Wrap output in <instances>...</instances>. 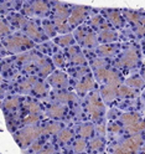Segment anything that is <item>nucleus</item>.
I'll list each match as a JSON object with an SVG mask.
<instances>
[{
	"mask_svg": "<svg viewBox=\"0 0 145 154\" xmlns=\"http://www.w3.org/2000/svg\"><path fill=\"white\" fill-rule=\"evenodd\" d=\"M125 16H127L130 21L135 23V24H140V20H141V17L137 14V13H131V11H128V13H125Z\"/></svg>",
	"mask_w": 145,
	"mask_h": 154,
	"instance_id": "24",
	"label": "nucleus"
},
{
	"mask_svg": "<svg viewBox=\"0 0 145 154\" xmlns=\"http://www.w3.org/2000/svg\"><path fill=\"white\" fill-rule=\"evenodd\" d=\"M140 144H141V137L135 136V137H131V138H129V139H127V140H124L122 146H123L125 149H127L128 152L134 153L135 150L139 148Z\"/></svg>",
	"mask_w": 145,
	"mask_h": 154,
	"instance_id": "4",
	"label": "nucleus"
},
{
	"mask_svg": "<svg viewBox=\"0 0 145 154\" xmlns=\"http://www.w3.org/2000/svg\"><path fill=\"white\" fill-rule=\"evenodd\" d=\"M27 106H29V111H30L32 114H36L38 111H40V107H38V104L35 103V102H30Z\"/></svg>",
	"mask_w": 145,
	"mask_h": 154,
	"instance_id": "38",
	"label": "nucleus"
},
{
	"mask_svg": "<svg viewBox=\"0 0 145 154\" xmlns=\"http://www.w3.org/2000/svg\"><path fill=\"white\" fill-rule=\"evenodd\" d=\"M31 81L30 80H27V81H25V82H23L21 85H20V88L23 90V92H27L31 88Z\"/></svg>",
	"mask_w": 145,
	"mask_h": 154,
	"instance_id": "39",
	"label": "nucleus"
},
{
	"mask_svg": "<svg viewBox=\"0 0 145 154\" xmlns=\"http://www.w3.org/2000/svg\"><path fill=\"white\" fill-rule=\"evenodd\" d=\"M32 10L35 13H38V14H42L47 10V5L44 3V2H36L32 4Z\"/></svg>",
	"mask_w": 145,
	"mask_h": 154,
	"instance_id": "16",
	"label": "nucleus"
},
{
	"mask_svg": "<svg viewBox=\"0 0 145 154\" xmlns=\"http://www.w3.org/2000/svg\"><path fill=\"white\" fill-rule=\"evenodd\" d=\"M144 76H145V71H144Z\"/></svg>",
	"mask_w": 145,
	"mask_h": 154,
	"instance_id": "52",
	"label": "nucleus"
},
{
	"mask_svg": "<svg viewBox=\"0 0 145 154\" xmlns=\"http://www.w3.org/2000/svg\"><path fill=\"white\" fill-rule=\"evenodd\" d=\"M44 29H45V31H46V34H47L48 36L55 35V29H53L52 24H50V23H45V24H44Z\"/></svg>",
	"mask_w": 145,
	"mask_h": 154,
	"instance_id": "32",
	"label": "nucleus"
},
{
	"mask_svg": "<svg viewBox=\"0 0 145 154\" xmlns=\"http://www.w3.org/2000/svg\"><path fill=\"white\" fill-rule=\"evenodd\" d=\"M56 41L59 42V44H61V45H68V44H71L73 41V38H72L71 35H65V36L59 37Z\"/></svg>",
	"mask_w": 145,
	"mask_h": 154,
	"instance_id": "27",
	"label": "nucleus"
},
{
	"mask_svg": "<svg viewBox=\"0 0 145 154\" xmlns=\"http://www.w3.org/2000/svg\"><path fill=\"white\" fill-rule=\"evenodd\" d=\"M102 146H103V143H102L101 139H93L91 142V148L94 149V150H99L102 148Z\"/></svg>",
	"mask_w": 145,
	"mask_h": 154,
	"instance_id": "33",
	"label": "nucleus"
},
{
	"mask_svg": "<svg viewBox=\"0 0 145 154\" xmlns=\"http://www.w3.org/2000/svg\"><path fill=\"white\" fill-rule=\"evenodd\" d=\"M118 93L124 97V96L130 94V93H131V90H130V88H128L127 86H120V87L118 88Z\"/></svg>",
	"mask_w": 145,
	"mask_h": 154,
	"instance_id": "37",
	"label": "nucleus"
},
{
	"mask_svg": "<svg viewBox=\"0 0 145 154\" xmlns=\"http://www.w3.org/2000/svg\"><path fill=\"white\" fill-rule=\"evenodd\" d=\"M107 73H108V70H105L104 67H103V69L95 70V75H97V77H98V80H104V79H107Z\"/></svg>",
	"mask_w": 145,
	"mask_h": 154,
	"instance_id": "31",
	"label": "nucleus"
},
{
	"mask_svg": "<svg viewBox=\"0 0 145 154\" xmlns=\"http://www.w3.org/2000/svg\"><path fill=\"white\" fill-rule=\"evenodd\" d=\"M98 131H99L101 134H104V127H103V126H99V127H98Z\"/></svg>",
	"mask_w": 145,
	"mask_h": 154,
	"instance_id": "51",
	"label": "nucleus"
},
{
	"mask_svg": "<svg viewBox=\"0 0 145 154\" xmlns=\"http://www.w3.org/2000/svg\"><path fill=\"white\" fill-rule=\"evenodd\" d=\"M53 62H55L57 66H62V65H63V59H62V56L56 55V56H55V59H53Z\"/></svg>",
	"mask_w": 145,
	"mask_h": 154,
	"instance_id": "41",
	"label": "nucleus"
},
{
	"mask_svg": "<svg viewBox=\"0 0 145 154\" xmlns=\"http://www.w3.org/2000/svg\"><path fill=\"white\" fill-rule=\"evenodd\" d=\"M138 32H139L140 35H145V26H139Z\"/></svg>",
	"mask_w": 145,
	"mask_h": 154,
	"instance_id": "49",
	"label": "nucleus"
},
{
	"mask_svg": "<svg viewBox=\"0 0 145 154\" xmlns=\"http://www.w3.org/2000/svg\"><path fill=\"white\" fill-rule=\"evenodd\" d=\"M144 128H145V122L139 121V122H137V123L131 124V126H129V127H128V131H129L130 133H139V132H141Z\"/></svg>",
	"mask_w": 145,
	"mask_h": 154,
	"instance_id": "15",
	"label": "nucleus"
},
{
	"mask_svg": "<svg viewBox=\"0 0 145 154\" xmlns=\"http://www.w3.org/2000/svg\"><path fill=\"white\" fill-rule=\"evenodd\" d=\"M26 32H27L29 36L32 37V38H40V32H38V29L32 23H29L26 25Z\"/></svg>",
	"mask_w": 145,
	"mask_h": 154,
	"instance_id": "10",
	"label": "nucleus"
},
{
	"mask_svg": "<svg viewBox=\"0 0 145 154\" xmlns=\"http://www.w3.org/2000/svg\"><path fill=\"white\" fill-rule=\"evenodd\" d=\"M70 54L72 55V59L76 63H83L84 62V57L81 54H78V51H77V49H74V47H72L70 50Z\"/></svg>",
	"mask_w": 145,
	"mask_h": 154,
	"instance_id": "17",
	"label": "nucleus"
},
{
	"mask_svg": "<svg viewBox=\"0 0 145 154\" xmlns=\"http://www.w3.org/2000/svg\"><path fill=\"white\" fill-rule=\"evenodd\" d=\"M19 106V101L16 98H10L5 102V107L9 108V109H13V108H16Z\"/></svg>",
	"mask_w": 145,
	"mask_h": 154,
	"instance_id": "29",
	"label": "nucleus"
},
{
	"mask_svg": "<svg viewBox=\"0 0 145 154\" xmlns=\"http://www.w3.org/2000/svg\"><path fill=\"white\" fill-rule=\"evenodd\" d=\"M122 121L129 127V126H131V124L139 122V117H138L137 114H131V113H129V114H124L123 117H122Z\"/></svg>",
	"mask_w": 145,
	"mask_h": 154,
	"instance_id": "13",
	"label": "nucleus"
},
{
	"mask_svg": "<svg viewBox=\"0 0 145 154\" xmlns=\"http://www.w3.org/2000/svg\"><path fill=\"white\" fill-rule=\"evenodd\" d=\"M34 152H37L38 149H41V143H38V142H36L34 146H32V148H31Z\"/></svg>",
	"mask_w": 145,
	"mask_h": 154,
	"instance_id": "47",
	"label": "nucleus"
},
{
	"mask_svg": "<svg viewBox=\"0 0 145 154\" xmlns=\"http://www.w3.org/2000/svg\"><path fill=\"white\" fill-rule=\"evenodd\" d=\"M83 42H84V45H87V46L94 45V44H95V36H94L92 32H88V34L86 35V37L83 38Z\"/></svg>",
	"mask_w": 145,
	"mask_h": 154,
	"instance_id": "25",
	"label": "nucleus"
},
{
	"mask_svg": "<svg viewBox=\"0 0 145 154\" xmlns=\"http://www.w3.org/2000/svg\"><path fill=\"white\" fill-rule=\"evenodd\" d=\"M84 30H86L84 27H80V29H77V30H76V37L78 38V40H83V38L86 37L87 32Z\"/></svg>",
	"mask_w": 145,
	"mask_h": 154,
	"instance_id": "36",
	"label": "nucleus"
},
{
	"mask_svg": "<svg viewBox=\"0 0 145 154\" xmlns=\"http://www.w3.org/2000/svg\"><path fill=\"white\" fill-rule=\"evenodd\" d=\"M50 81L55 87H62V86H66V83H67V79L62 72H55L51 76Z\"/></svg>",
	"mask_w": 145,
	"mask_h": 154,
	"instance_id": "8",
	"label": "nucleus"
},
{
	"mask_svg": "<svg viewBox=\"0 0 145 154\" xmlns=\"http://www.w3.org/2000/svg\"><path fill=\"white\" fill-rule=\"evenodd\" d=\"M127 85L130 86V87H143L144 82L139 76H134V77H130V79L127 80Z\"/></svg>",
	"mask_w": 145,
	"mask_h": 154,
	"instance_id": "14",
	"label": "nucleus"
},
{
	"mask_svg": "<svg viewBox=\"0 0 145 154\" xmlns=\"http://www.w3.org/2000/svg\"><path fill=\"white\" fill-rule=\"evenodd\" d=\"M108 17H109V20H110L113 24H115V25H120V24H122V17H120V15H119L117 11L109 13V14H108Z\"/></svg>",
	"mask_w": 145,
	"mask_h": 154,
	"instance_id": "20",
	"label": "nucleus"
},
{
	"mask_svg": "<svg viewBox=\"0 0 145 154\" xmlns=\"http://www.w3.org/2000/svg\"><path fill=\"white\" fill-rule=\"evenodd\" d=\"M76 88L80 93H84V92L93 88V81L91 79H86V80H83L82 82H80L78 85H77Z\"/></svg>",
	"mask_w": 145,
	"mask_h": 154,
	"instance_id": "9",
	"label": "nucleus"
},
{
	"mask_svg": "<svg viewBox=\"0 0 145 154\" xmlns=\"http://www.w3.org/2000/svg\"><path fill=\"white\" fill-rule=\"evenodd\" d=\"M102 111H103V106L99 101L98 93H93L88 100V112L94 119H97L101 116Z\"/></svg>",
	"mask_w": 145,
	"mask_h": 154,
	"instance_id": "3",
	"label": "nucleus"
},
{
	"mask_svg": "<svg viewBox=\"0 0 145 154\" xmlns=\"http://www.w3.org/2000/svg\"><path fill=\"white\" fill-rule=\"evenodd\" d=\"M92 23H93L94 25H99V24L102 23V19H101L99 16H94V17H93V20H92Z\"/></svg>",
	"mask_w": 145,
	"mask_h": 154,
	"instance_id": "46",
	"label": "nucleus"
},
{
	"mask_svg": "<svg viewBox=\"0 0 145 154\" xmlns=\"http://www.w3.org/2000/svg\"><path fill=\"white\" fill-rule=\"evenodd\" d=\"M115 154H131L130 152H128L127 149H125L123 146H119L115 148Z\"/></svg>",
	"mask_w": 145,
	"mask_h": 154,
	"instance_id": "40",
	"label": "nucleus"
},
{
	"mask_svg": "<svg viewBox=\"0 0 145 154\" xmlns=\"http://www.w3.org/2000/svg\"><path fill=\"white\" fill-rule=\"evenodd\" d=\"M137 61H138L137 52H135L134 49H130V50H128L127 52H125V55L122 57L120 63L124 65V66H133V65H135Z\"/></svg>",
	"mask_w": 145,
	"mask_h": 154,
	"instance_id": "5",
	"label": "nucleus"
},
{
	"mask_svg": "<svg viewBox=\"0 0 145 154\" xmlns=\"http://www.w3.org/2000/svg\"><path fill=\"white\" fill-rule=\"evenodd\" d=\"M57 98H59L61 102H68V101H72L74 100L76 97L72 94V93H67V92H62V93H59L57 94Z\"/></svg>",
	"mask_w": 145,
	"mask_h": 154,
	"instance_id": "21",
	"label": "nucleus"
},
{
	"mask_svg": "<svg viewBox=\"0 0 145 154\" xmlns=\"http://www.w3.org/2000/svg\"><path fill=\"white\" fill-rule=\"evenodd\" d=\"M38 154H52V148H46V149L41 150Z\"/></svg>",
	"mask_w": 145,
	"mask_h": 154,
	"instance_id": "48",
	"label": "nucleus"
},
{
	"mask_svg": "<svg viewBox=\"0 0 145 154\" xmlns=\"http://www.w3.org/2000/svg\"><path fill=\"white\" fill-rule=\"evenodd\" d=\"M44 131L41 128H37V127H29L23 129L20 133H19V137L17 140L20 142L23 146H27L32 142H35L36 138H38V136L42 133Z\"/></svg>",
	"mask_w": 145,
	"mask_h": 154,
	"instance_id": "1",
	"label": "nucleus"
},
{
	"mask_svg": "<svg viewBox=\"0 0 145 154\" xmlns=\"http://www.w3.org/2000/svg\"><path fill=\"white\" fill-rule=\"evenodd\" d=\"M107 80H108V85L113 86V87H115V88H118L119 77H118V75L115 73L114 71H108V73H107Z\"/></svg>",
	"mask_w": 145,
	"mask_h": 154,
	"instance_id": "11",
	"label": "nucleus"
},
{
	"mask_svg": "<svg viewBox=\"0 0 145 154\" xmlns=\"http://www.w3.org/2000/svg\"><path fill=\"white\" fill-rule=\"evenodd\" d=\"M117 93H118V88L113 87V86H110V85L104 86V87L102 88V96H103V98L105 101H113L114 97L117 96Z\"/></svg>",
	"mask_w": 145,
	"mask_h": 154,
	"instance_id": "7",
	"label": "nucleus"
},
{
	"mask_svg": "<svg viewBox=\"0 0 145 154\" xmlns=\"http://www.w3.org/2000/svg\"><path fill=\"white\" fill-rule=\"evenodd\" d=\"M84 148H86V142H84V140L78 139V140L76 142V144H74V149H76L77 152H82V150H84Z\"/></svg>",
	"mask_w": 145,
	"mask_h": 154,
	"instance_id": "35",
	"label": "nucleus"
},
{
	"mask_svg": "<svg viewBox=\"0 0 145 154\" xmlns=\"http://www.w3.org/2000/svg\"><path fill=\"white\" fill-rule=\"evenodd\" d=\"M38 121V117L36 114H30V116H27V117L24 119V122L26 123V124H34V123H36Z\"/></svg>",
	"mask_w": 145,
	"mask_h": 154,
	"instance_id": "34",
	"label": "nucleus"
},
{
	"mask_svg": "<svg viewBox=\"0 0 145 154\" xmlns=\"http://www.w3.org/2000/svg\"><path fill=\"white\" fill-rule=\"evenodd\" d=\"M117 47L113 46V45H103V46H99V52L103 54V55H112Z\"/></svg>",
	"mask_w": 145,
	"mask_h": 154,
	"instance_id": "19",
	"label": "nucleus"
},
{
	"mask_svg": "<svg viewBox=\"0 0 145 154\" xmlns=\"http://www.w3.org/2000/svg\"><path fill=\"white\" fill-rule=\"evenodd\" d=\"M6 47L10 51H17V50H21L24 47H31L32 42L29 40V38H25L23 36H13L10 38H8L5 41Z\"/></svg>",
	"mask_w": 145,
	"mask_h": 154,
	"instance_id": "2",
	"label": "nucleus"
},
{
	"mask_svg": "<svg viewBox=\"0 0 145 154\" xmlns=\"http://www.w3.org/2000/svg\"><path fill=\"white\" fill-rule=\"evenodd\" d=\"M110 129H112L113 132H119L120 128H119V126H117V124H113V126L110 127Z\"/></svg>",
	"mask_w": 145,
	"mask_h": 154,
	"instance_id": "50",
	"label": "nucleus"
},
{
	"mask_svg": "<svg viewBox=\"0 0 145 154\" xmlns=\"http://www.w3.org/2000/svg\"><path fill=\"white\" fill-rule=\"evenodd\" d=\"M92 126H88V124H87V126H83L82 128H81V131H80V133H81V136L82 137H84V138H87V137H89L91 134H92Z\"/></svg>",
	"mask_w": 145,
	"mask_h": 154,
	"instance_id": "28",
	"label": "nucleus"
},
{
	"mask_svg": "<svg viewBox=\"0 0 145 154\" xmlns=\"http://www.w3.org/2000/svg\"><path fill=\"white\" fill-rule=\"evenodd\" d=\"M84 17V8L83 6H78V8H74V10L72 11L71 16H70V24L76 25L83 20Z\"/></svg>",
	"mask_w": 145,
	"mask_h": 154,
	"instance_id": "6",
	"label": "nucleus"
},
{
	"mask_svg": "<svg viewBox=\"0 0 145 154\" xmlns=\"http://www.w3.org/2000/svg\"><path fill=\"white\" fill-rule=\"evenodd\" d=\"M57 15H59V17H62L66 20L67 15H68V10L63 4H59V6H57Z\"/></svg>",
	"mask_w": 145,
	"mask_h": 154,
	"instance_id": "22",
	"label": "nucleus"
},
{
	"mask_svg": "<svg viewBox=\"0 0 145 154\" xmlns=\"http://www.w3.org/2000/svg\"><path fill=\"white\" fill-rule=\"evenodd\" d=\"M15 23L19 25H23V24H25V20L21 16H15Z\"/></svg>",
	"mask_w": 145,
	"mask_h": 154,
	"instance_id": "45",
	"label": "nucleus"
},
{
	"mask_svg": "<svg viewBox=\"0 0 145 154\" xmlns=\"http://www.w3.org/2000/svg\"><path fill=\"white\" fill-rule=\"evenodd\" d=\"M9 31H10V30H9V27L6 26V24H5V23H2V34L5 35V34H8Z\"/></svg>",
	"mask_w": 145,
	"mask_h": 154,
	"instance_id": "44",
	"label": "nucleus"
},
{
	"mask_svg": "<svg viewBox=\"0 0 145 154\" xmlns=\"http://www.w3.org/2000/svg\"><path fill=\"white\" fill-rule=\"evenodd\" d=\"M93 66H94V69H95V70H98V69H103V66H104V61H102V60L94 61V62H93Z\"/></svg>",
	"mask_w": 145,
	"mask_h": 154,
	"instance_id": "42",
	"label": "nucleus"
},
{
	"mask_svg": "<svg viewBox=\"0 0 145 154\" xmlns=\"http://www.w3.org/2000/svg\"><path fill=\"white\" fill-rule=\"evenodd\" d=\"M63 112H65V109L61 107V106H53V107H51L48 109V114L53 118H61L63 116Z\"/></svg>",
	"mask_w": 145,
	"mask_h": 154,
	"instance_id": "12",
	"label": "nucleus"
},
{
	"mask_svg": "<svg viewBox=\"0 0 145 154\" xmlns=\"http://www.w3.org/2000/svg\"><path fill=\"white\" fill-rule=\"evenodd\" d=\"M101 38L103 41H113L115 40V34L110 30H103L101 34Z\"/></svg>",
	"mask_w": 145,
	"mask_h": 154,
	"instance_id": "18",
	"label": "nucleus"
},
{
	"mask_svg": "<svg viewBox=\"0 0 145 154\" xmlns=\"http://www.w3.org/2000/svg\"><path fill=\"white\" fill-rule=\"evenodd\" d=\"M57 30H59V32H66V31H68V25L65 23V24H62L60 26H57Z\"/></svg>",
	"mask_w": 145,
	"mask_h": 154,
	"instance_id": "43",
	"label": "nucleus"
},
{
	"mask_svg": "<svg viewBox=\"0 0 145 154\" xmlns=\"http://www.w3.org/2000/svg\"><path fill=\"white\" fill-rule=\"evenodd\" d=\"M60 124L59 123H50L47 124V127L45 128V132L46 133H57L60 131Z\"/></svg>",
	"mask_w": 145,
	"mask_h": 154,
	"instance_id": "23",
	"label": "nucleus"
},
{
	"mask_svg": "<svg viewBox=\"0 0 145 154\" xmlns=\"http://www.w3.org/2000/svg\"><path fill=\"white\" fill-rule=\"evenodd\" d=\"M34 90H35V92L38 93V94H42V93L46 92L45 86H44V83H41V82H36V83L34 85Z\"/></svg>",
	"mask_w": 145,
	"mask_h": 154,
	"instance_id": "30",
	"label": "nucleus"
},
{
	"mask_svg": "<svg viewBox=\"0 0 145 154\" xmlns=\"http://www.w3.org/2000/svg\"><path fill=\"white\" fill-rule=\"evenodd\" d=\"M59 138H60L61 142H67V140H70V139L72 138V133H71V131H68V129H63V131L60 133Z\"/></svg>",
	"mask_w": 145,
	"mask_h": 154,
	"instance_id": "26",
	"label": "nucleus"
}]
</instances>
